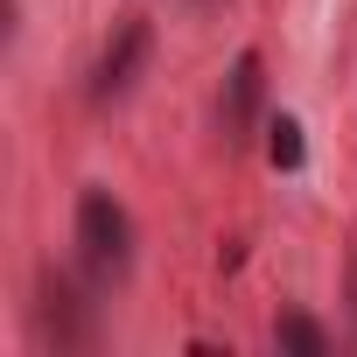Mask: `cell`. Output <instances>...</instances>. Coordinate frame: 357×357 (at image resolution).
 <instances>
[{"label": "cell", "instance_id": "5b68a950", "mask_svg": "<svg viewBox=\"0 0 357 357\" xmlns=\"http://www.w3.org/2000/svg\"><path fill=\"white\" fill-rule=\"evenodd\" d=\"M266 154H273V168H301V126H294L287 112L266 126Z\"/></svg>", "mask_w": 357, "mask_h": 357}, {"label": "cell", "instance_id": "277c9868", "mask_svg": "<svg viewBox=\"0 0 357 357\" xmlns=\"http://www.w3.org/2000/svg\"><path fill=\"white\" fill-rule=\"evenodd\" d=\"M273 343H280V350H301V357H322V350H329L308 315H280V322H273Z\"/></svg>", "mask_w": 357, "mask_h": 357}, {"label": "cell", "instance_id": "8992f818", "mask_svg": "<svg viewBox=\"0 0 357 357\" xmlns=\"http://www.w3.org/2000/svg\"><path fill=\"white\" fill-rule=\"evenodd\" d=\"M350 301H357V266H350Z\"/></svg>", "mask_w": 357, "mask_h": 357}, {"label": "cell", "instance_id": "7a4b0ae2", "mask_svg": "<svg viewBox=\"0 0 357 357\" xmlns=\"http://www.w3.org/2000/svg\"><path fill=\"white\" fill-rule=\"evenodd\" d=\"M140 63H147V22H119L112 36H105V50H98V63H91V98L105 105V98H119L133 77H140Z\"/></svg>", "mask_w": 357, "mask_h": 357}, {"label": "cell", "instance_id": "3957f363", "mask_svg": "<svg viewBox=\"0 0 357 357\" xmlns=\"http://www.w3.org/2000/svg\"><path fill=\"white\" fill-rule=\"evenodd\" d=\"M259 119V56H238L225 77V140H245Z\"/></svg>", "mask_w": 357, "mask_h": 357}, {"label": "cell", "instance_id": "6da1fadb", "mask_svg": "<svg viewBox=\"0 0 357 357\" xmlns=\"http://www.w3.org/2000/svg\"><path fill=\"white\" fill-rule=\"evenodd\" d=\"M77 245H84V266L105 273V280H119L133 266V225L112 204V190H84L77 197Z\"/></svg>", "mask_w": 357, "mask_h": 357}]
</instances>
